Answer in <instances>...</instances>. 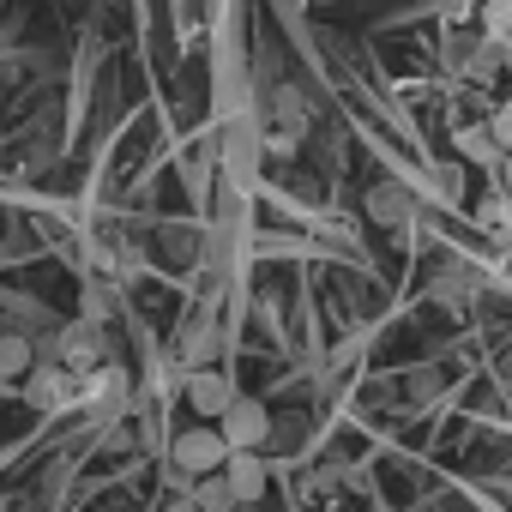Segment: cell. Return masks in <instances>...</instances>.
I'll use <instances>...</instances> for the list:
<instances>
[{"label": "cell", "mask_w": 512, "mask_h": 512, "mask_svg": "<svg viewBox=\"0 0 512 512\" xmlns=\"http://www.w3.org/2000/svg\"><path fill=\"white\" fill-rule=\"evenodd\" d=\"M223 458H229V440H223L217 422H193V428H181V434L169 440V470H181V476L223 470Z\"/></svg>", "instance_id": "cell-1"}, {"label": "cell", "mask_w": 512, "mask_h": 512, "mask_svg": "<svg viewBox=\"0 0 512 512\" xmlns=\"http://www.w3.org/2000/svg\"><path fill=\"white\" fill-rule=\"evenodd\" d=\"M79 386H85L79 368H67L61 356H43V362L31 368V380H25V398H31V410H61Z\"/></svg>", "instance_id": "cell-2"}, {"label": "cell", "mask_w": 512, "mask_h": 512, "mask_svg": "<svg viewBox=\"0 0 512 512\" xmlns=\"http://www.w3.org/2000/svg\"><path fill=\"white\" fill-rule=\"evenodd\" d=\"M217 428H223L229 446H253V452H260L272 440V410L260 398H229V410L217 416Z\"/></svg>", "instance_id": "cell-3"}, {"label": "cell", "mask_w": 512, "mask_h": 512, "mask_svg": "<svg viewBox=\"0 0 512 512\" xmlns=\"http://www.w3.org/2000/svg\"><path fill=\"white\" fill-rule=\"evenodd\" d=\"M223 476H229L235 506H260V500H266V488H272V470H266V458L253 452V446H229Z\"/></svg>", "instance_id": "cell-4"}, {"label": "cell", "mask_w": 512, "mask_h": 512, "mask_svg": "<svg viewBox=\"0 0 512 512\" xmlns=\"http://www.w3.org/2000/svg\"><path fill=\"white\" fill-rule=\"evenodd\" d=\"M362 205H368V223H380V229H404V223L422 217V211H416V193H410L404 181H374Z\"/></svg>", "instance_id": "cell-5"}, {"label": "cell", "mask_w": 512, "mask_h": 512, "mask_svg": "<svg viewBox=\"0 0 512 512\" xmlns=\"http://www.w3.org/2000/svg\"><path fill=\"white\" fill-rule=\"evenodd\" d=\"M55 356H61L67 368L91 374V368H103V356H109V338H103V326H91V320H73V326L55 338Z\"/></svg>", "instance_id": "cell-6"}, {"label": "cell", "mask_w": 512, "mask_h": 512, "mask_svg": "<svg viewBox=\"0 0 512 512\" xmlns=\"http://www.w3.org/2000/svg\"><path fill=\"white\" fill-rule=\"evenodd\" d=\"M181 398H187V410L193 416H205V422H217L223 410H229V398H235V386L217 374V368H187V380H181Z\"/></svg>", "instance_id": "cell-7"}, {"label": "cell", "mask_w": 512, "mask_h": 512, "mask_svg": "<svg viewBox=\"0 0 512 512\" xmlns=\"http://www.w3.org/2000/svg\"><path fill=\"white\" fill-rule=\"evenodd\" d=\"M217 350H223L217 320H211V314H187V326H181V338H175V362H181V374H187V368H211Z\"/></svg>", "instance_id": "cell-8"}, {"label": "cell", "mask_w": 512, "mask_h": 512, "mask_svg": "<svg viewBox=\"0 0 512 512\" xmlns=\"http://www.w3.org/2000/svg\"><path fill=\"white\" fill-rule=\"evenodd\" d=\"M476 290H482V272H476V266H464V260H452V266L428 284V296H434V302H464V296H476Z\"/></svg>", "instance_id": "cell-9"}, {"label": "cell", "mask_w": 512, "mask_h": 512, "mask_svg": "<svg viewBox=\"0 0 512 512\" xmlns=\"http://www.w3.org/2000/svg\"><path fill=\"white\" fill-rule=\"evenodd\" d=\"M37 368V344L25 332H0V380H19Z\"/></svg>", "instance_id": "cell-10"}, {"label": "cell", "mask_w": 512, "mask_h": 512, "mask_svg": "<svg viewBox=\"0 0 512 512\" xmlns=\"http://www.w3.org/2000/svg\"><path fill=\"white\" fill-rule=\"evenodd\" d=\"M458 157H470V163H482V169H500V139L488 133V121L482 127H458Z\"/></svg>", "instance_id": "cell-11"}, {"label": "cell", "mask_w": 512, "mask_h": 512, "mask_svg": "<svg viewBox=\"0 0 512 512\" xmlns=\"http://www.w3.org/2000/svg\"><path fill=\"white\" fill-rule=\"evenodd\" d=\"M187 494L199 500V512H235V494H229V476H223V470L193 476V488H187Z\"/></svg>", "instance_id": "cell-12"}, {"label": "cell", "mask_w": 512, "mask_h": 512, "mask_svg": "<svg viewBox=\"0 0 512 512\" xmlns=\"http://www.w3.org/2000/svg\"><path fill=\"white\" fill-rule=\"evenodd\" d=\"M476 223H482V235H494L500 247H512V199H506V193L482 199V205H476Z\"/></svg>", "instance_id": "cell-13"}, {"label": "cell", "mask_w": 512, "mask_h": 512, "mask_svg": "<svg viewBox=\"0 0 512 512\" xmlns=\"http://www.w3.org/2000/svg\"><path fill=\"white\" fill-rule=\"evenodd\" d=\"M476 25L488 37H506L512 31V0H476Z\"/></svg>", "instance_id": "cell-14"}, {"label": "cell", "mask_w": 512, "mask_h": 512, "mask_svg": "<svg viewBox=\"0 0 512 512\" xmlns=\"http://www.w3.org/2000/svg\"><path fill=\"white\" fill-rule=\"evenodd\" d=\"M163 247H169V260H193L199 229H193V223H163Z\"/></svg>", "instance_id": "cell-15"}, {"label": "cell", "mask_w": 512, "mask_h": 512, "mask_svg": "<svg viewBox=\"0 0 512 512\" xmlns=\"http://www.w3.org/2000/svg\"><path fill=\"white\" fill-rule=\"evenodd\" d=\"M488 133L500 139V151H512V97H506V103H494V115H488Z\"/></svg>", "instance_id": "cell-16"}, {"label": "cell", "mask_w": 512, "mask_h": 512, "mask_svg": "<svg viewBox=\"0 0 512 512\" xmlns=\"http://www.w3.org/2000/svg\"><path fill=\"white\" fill-rule=\"evenodd\" d=\"M139 266H145V260H139V247H121V253H115V278H121V284H133Z\"/></svg>", "instance_id": "cell-17"}, {"label": "cell", "mask_w": 512, "mask_h": 512, "mask_svg": "<svg viewBox=\"0 0 512 512\" xmlns=\"http://www.w3.org/2000/svg\"><path fill=\"white\" fill-rule=\"evenodd\" d=\"M163 512H199V500H193V494H187V488H181V494H175V500H169V506H163Z\"/></svg>", "instance_id": "cell-18"}, {"label": "cell", "mask_w": 512, "mask_h": 512, "mask_svg": "<svg viewBox=\"0 0 512 512\" xmlns=\"http://www.w3.org/2000/svg\"><path fill=\"white\" fill-rule=\"evenodd\" d=\"M500 193H506V199H512V151H506V157H500Z\"/></svg>", "instance_id": "cell-19"}, {"label": "cell", "mask_w": 512, "mask_h": 512, "mask_svg": "<svg viewBox=\"0 0 512 512\" xmlns=\"http://www.w3.org/2000/svg\"><path fill=\"white\" fill-rule=\"evenodd\" d=\"M500 55H506V67H512V31H506V37H500Z\"/></svg>", "instance_id": "cell-20"}, {"label": "cell", "mask_w": 512, "mask_h": 512, "mask_svg": "<svg viewBox=\"0 0 512 512\" xmlns=\"http://www.w3.org/2000/svg\"><path fill=\"white\" fill-rule=\"evenodd\" d=\"M422 7H440V0H422Z\"/></svg>", "instance_id": "cell-21"}, {"label": "cell", "mask_w": 512, "mask_h": 512, "mask_svg": "<svg viewBox=\"0 0 512 512\" xmlns=\"http://www.w3.org/2000/svg\"><path fill=\"white\" fill-rule=\"evenodd\" d=\"M0 386H7V380H0Z\"/></svg>", "instance_id": "cell-22"}]
</instances>
